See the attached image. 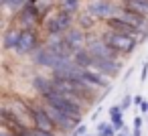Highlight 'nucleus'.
Segmentation results:
<instances>
[{"label": "nucleus", "mask_w": 148, "mask_h": 136, "mask_svg": "<svg viewBox=\"0 0 148 136\" xmlns=\"http://www.w3.org/2000/svg\"><path fill=\"white\" fill-rule=\"evenodd\" d=\"M142 102H144V98H142V95H134V106H140Z\"/></svg>", "instance_id": "bb28decb"}, {"label": "nucleus", "mask_w": 148, "mask_h": 136, "mask_svg": "<svg viewBox=\"0 0 148 136\" xmlns=\"http://www.w3.org/2000/svg\"><path fill=\"white\" fill-rule=\"evenodd\" d=\"M61 61V57L57 55V53H53L49 47H47V43H43L33 55H31V63H35L37 67H45V69H55L57 67V63Z\"/></svg>", "instance_id": "6e6552de"}, {"label": "nucleus", "mask_w": 148, "mask_h": 136, "mask_svg": "<svg viewBox=\"0 0 148 136\" xmlns=\"http://www.w3.org/2000/svg\"><path fill=\"white\" fill-rule=\"evenodd\" d=\"M99 35H101V39H103L112 49H116L120 55H130V53H134L136 47L140 45L138 39L126 37V35H120V33H114V31H110V29H103Z\"/></svg>", "instance_id": "39448f33"}, {"label": "nucleus", "mask_w": 148, "mask_h": 136, "mask_svg": "<svg viewBox=\"0 0 148 136\" xmlns=\"http://www.w3.org/2000/svg\"><path fill=\"white\" fill-rule=\"evenodd\" d=\"M27 134L29 136H59L57 132H45V130H37V128H29Z\"/></svg>", "instance_id": "412c9836"}, {"label": "nucleus", "mask_w": 148, "mask_h": 136, "mask_svg": "<svg viewBox=\"0 0 148 136\" xmlns=\"http://www.w3.org/2000/svg\"><path fill=\"white\" fill-rule=\"evenodd\" d=\"M103 29H110V31L120 33V35H126V37H134V39H138V41H140V37H142V31H138L136 27L128 25V23H126V21H122L120 16L108 19V21L103 23Z\"/></svg>", "instance_id": "9b49d317"}, {"label": "nucleus", "mask_w": 148, "mask_h": 136, "mask_svg": "<svg viewBox=\"0 0 148 136\" xmlns=\"http://www.w3.org/2000/svg\"><path fill=\"white\" fill-rule=\"evenodd\" d=\"M95 130H97V132H95L97 136H116V134H118V130H116L110 122H99Z\"/></svg>", "instance_id": "a211bd4d"}, {"label": "nucleus", "mask_w": 148, "mask_h": 136, "mask_svg": "<svg viewBox=\"0 0 148 136\" xmlns=\"http://www.w3.org/2000/svg\"><path fill=\"white\" fill-rule=\"evenodd\" d=\"M122 2L118 0V2H114V0H89V2L85 4V10L95 19V21H108V19H114L120 14L122 10Z\"/></svg>", "instance_id": "20e7f679"}, {"label": "nucleus", "mask_w": 148, "mask_h": 136, "mask_svg": "<svg viewBox=\"0 0 148 136\" xmlns=\"http://www.w3.org/2000/svg\"><path fill=\"white\" fill-rule=\"evenodd\" d=\"M0 112H4L25 128H33V110H31V100H25L21 95H6Z\"/></svg>", "instance_id": "f257e3e1"}, {"label": "nucleus", "mask_w": 148, "mask_h": 136, "mask_svg": "<svg viewBox=\"0 0 148 136\" xmlns=\"http://www.w3.org/2000/svg\"><path fill=\"white\" fill-rule=\"evenodd\" d=\"M110 124L118 130V132H122L124 128H126V124H124V116L120 114V116H110Z\"/></svg>", "instance_id": "6ab92c4d"}, {"label": "nucleus", "mask_w": 148, "mask_h": 136, "mask_svg": "<svg viewBox=\"0 0 148 136\" xmlns=\"http://www.w3.org/2000/svg\"><path fill=\"white\" fill-rule=\"evenodd\" d=\"M146 79H148V61H144V63H142V73H140V81L144 83Z\"/></svg>", "instance_id": "5701e85b"}, {"label": "nucleus", "mask_w": 148, "mask_h": 136, "mask_svg": "<svg viewBox=\"0 0 148 136\" xmlns=\"http://www.w3.org/2000/svg\"><path fill=\"white\" fill-rule=\"evenodd\" d=\"M132 136H142V128H134L132 130Z\"/></svg>", "instance_id": "cd10ccee"}, {"label": "nucleus", "mask_w": 148, "mask_h": 136, "mask_svg": "<svg viewBox=\"0 0 148 136\" xmlns=\"http://www.w3.org/2000/svg\"><path fill=\"white\" fill-rule=\"evenodd\" d=\"M59 10H65L73 16L81 12V0H59Z\"/></svg>", "instance_id": "f3484780"}, {"label": "nucleus", "mask_w": 148, "mask_h": 136, "mask_svg": "<svg viewBox=\"0 0 148 136\" xmlns=\"http://www.w3.org/2000/svg\"><path fill=\"white\" fill-rule=\"evenodd\" d=\"M21 33H23V29L18 25L6 27L4 33H2V49L8 51V53H14L16 47H18V43H21Z\"/></svg>", "instance_id": "f8f14e48"}, {"label": "nucleus", "mask_w": 148, "mask_h": 136, "mask_svg": "<svg viewBox=\"0 0 148 136\" xmlns=\"http://www.w3.org/2000/svg\"><path fill=\"white\" fill-rule=\"evenodd\" d=\"M41 37L37 33V29H23L21 33V43L14 51V55H33L39 47H41Z\"/></svg>", "instance_id": "0eeeda50"}, {"label": "nucleus", "mask_w": 148, "mask_h": 136, "mask_svg": "<svg viewBox=\"0 0 148 136\" xmlns=\"http://www.w3.org/2000/svg\"><path fill=\"white\" fill-rule=\"evenodd\" d=\"M85 136H97V134H85Z\"/></svg>", "instance_id": "7c9ffc66"}, {"label": "nucleus", "mask_w": 148, "mask_h": 136, "mask_svg": "<svg viewBox=\"0 0 148 136\" xmlns=\"http://www.w3.org/2000/svg\"><path fill=\"white\" fill-rule=\"evenodd\" d=\"M6 2H8V0H0V4H2V6H4V4H6Z\"/></svg>", "instance_id": "c756f323"}, {"label": "nucleus", "mask_w": 148, "mask_h": 136, "mask_svg": "<svg viewBox=\"0 0 148 136\" xmlns=\"http://www.w3.org/2000/svg\"><path fill=\"white\" fill-rule=\"evenodd\" d=\"M43 102H47V104H51V106H55L57 110H61L63 114H67L69 118H75V120H81L83 118V106L81 104H77V102H73V100H69L67 95H63V93H59V91H55V89H51L49 93H45L43 98H41Z\"/></svg>", "instance_id": "f03ea898"}, {"label": "nucleus", "mask_w": 148, "mask_h": 136, "mask_svg": "<svg viewBox=\"0 0 148 136\" xmlns=\"http://www.w3.org/2000/svg\"><path fill=\"white\" fill-rule=\"evenodd\" d=\"M71 134H73V136H85V134H87V126H85V124H79Z\"/></svg>", "instance_id": "4be33fe9"}, {"label": "nucleus", "mask_w": 148, "mask_h": 136, "mask_svg": "<svg viewBox=\"0 0 148 136\" xmlns=\"http://www.w3.org/2000/svg\"><path fill=\"white\" fill-rule=\"evenodd\" d=\"M73 61H75V65H77V67H81V69H91L93 57H91V53L83 47V49H79V51H75V53H73Z\"/></svg>", "instance_id": "dca6fc26"}, {"label": "nucleus", "mask_w": 148, "mask_h": 136, "mask_svg": "<svg viewBox=\"0 0 148 136\" xmlns=\"http://www.w3.org/2000/svg\"><path fill=\"white\" fill-rule=\"evenodd\" d=\"M83 83H87L95 89H110L112 87V79L106 77L103 73L93 71V69H83Z\"/></svg>", "instance_id": "ddd939ff"}, {"label": "nucleus", "mask_w": 148, "mask_h": 136, "mask_svg": "<svg viewBox=\"0 0 148 136\" xmlns=\"http://www.w3.org/2000/svg\"><path fill=\"white\" fill-rule=\"evenodd\" d=\"M91 69L97 71V73H103V75L110 77V79H116V77L122 73L124 63H122L120 59H95V57H93Z\"/></svg>", "instance_id": "1a4fd4ad"}, {"label": "nucleus", "mask_w": 148, "mask_h": 136, "mask_svg": "<svg viewBox=\"0 0 148 136\" xmlns=\"http://www.w3.org/2000/svg\"><path fill=\"white\" fill-rule=\"evenodd\" d=\"M0 136H14V134H12V132H8V130H4V128H2V130H0Z\"/></svg>", "instance_id": "c85d7f7f"}, {"label": "nucleus", "mask_w": 148, "mask_h": 136, "mask_svg": "<svg viewBox=\"0 0 148 136\" xmlns=\"http://www.w3.org/2000/svg\"><path fill=\"white\" fill-rule=\"evenodd\" d=\"M75 23H77V27H79V29H83L85 33H93V31H95V25H97V21H95V19H93L85 8L75 16Z\"/></svg>", "instance_id": "2eb2a0df"}, {"label": "nucleus", "mask_w": 148, "mask_h": 136, "mask_svg": "<svg viewBox=\"0 0 148 136\" xmlns=\"http://www.w3.org/2000/svg\"><path fill=\"white\" fill-rule=\"evenodd\" d=\"M140 112H142V114H148V102H146V100L140 104Z\"/></svg>", "instance_id": "b1692460"}, {"label": "nucleus", "mask_w": 148, "mask_h": 136, "mask_svg": "<svg viewBox=\"0 0 148 136\" xmlns=\"http://www.w3.org/2000/svg\"><path fill=\"white\" fill-rule=\"evenodd\" d=\"M120 106H122V110L126 112V110H130L132 106H134V95H130V93H126L124 98H122V102H120Z\"/></svg>", "instance_id": "aec40b11"}, {"label": "nucleus", "mask_w": 148, "mask_h": 136, "mask_svg": "<svg viewBox=\"0 0 148 136\" xmlns=\"http://www.w3.org/2000/svg\"><path fill=\"white\" fill-rule=\"evenodd\" d=\"M134 128H142V118H140V116L134 118Z\"/></svg>", "instance_id": "393cba45"}, {"label": "nucleus", "mask_w": 148, "mask_h": 136, "mask_svg": "<svg viewBox=\"0 0 148 136\" xmlns=\"http://www.w3.org/2000/svg\"><path fill=\"white\" fill-rule=\"evenodd\" d=\"M85 49H87V51L91 53V57H95V59H120V53H118L116 49H112V47L101 39V35H95V33H89Z\"/></svg>", "instance_id": "423d86ee"}, {"label": "nucleus", "mask_w": 148, "mask_h": 136, "mask_svg": "<svg viewBox=\"0 0 148 136\" xmlns=\"http://www.w3.org/2000/svg\"><path fill=\"white\" fill-rule=\"evenodd\" d=\"M116 136H132V134H130V128H128V126H126V128H124V130H122V132H118V134H116Z\"/></svg>", "instance_id": "a878e982"}, {"label": "nucleus", "mask_w": 148, "mask_h": 136, "mask_svg": "<svg viewBox=\"0 0 148 136\" xmlns=\"http://www.w3.org/2000/svg\"><path fill=\"white\" fill-rule=\"evenodd\" d=\"M73 23H75L73 14H69L65 10H57L55 14H51L43 21V29L49 37H63L73 27Z\"/></svg>", "instance_id": "7ed1b4c3"}, {"label": "nucleus", "mask_w": 148, "mask_h": 136, "mask_svg": "<svg viewBox=\"0 0 148 136\" xmlns=\"http://www.w3.org/2000/svg\"><path fill=\"white\" fill-rule=\"evenodd\" d=\"M87 37H89V33H85L83 29L71 27V29L63 35V41H65V45L69 47V51L75 53V51H79V49H83V47L87 45Z\"/></svg>", "instance_id": "9d476101"}, {"label": "nucleus", "mask_w": 148, "mask_h": 136, "mask_svg": "<svg viewBox=\"0 0 148 136\" xmlns=\"http://www.w3.org/2000/svg\"><path fill=\"white\" fill-rule=\"evenodd\" d=\"M31 87L35 89V93L39 98H43L45 93H49L53 89V79H51V75H35L31 79Z\"/></svg>", "instance_id": "4468645a"}]
</instances>
